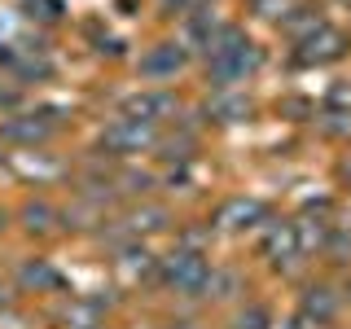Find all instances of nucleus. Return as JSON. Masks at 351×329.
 <instances>
[{
    "mask_svg": "<svg viewBox=\"0 0 351 329\" xmlns=\"http://www.w3.org/2000/svg\"><path fill=\"white\" fill-rule=\"evenodd\" d=\"M149 136H154V132L141 123V119H123V123H114V127L106 132V141L114 149H123V145H132V149H136V145H149Z\"/></svg>",
    "mask_w": 351,
    "mask_h": 329,
    "instance_id": "1",
    "label": "nucleus"
},
{
    "mask_svg": "<svg viewBox=\"0 0 351 329\" xmlns=\"http://www.w3.org/2000/svg\"><path fill=\"white\" fill-rule=\"evenodd\" d=\"M0 228H5V215H0Z\"/></svg>",
    "mask_w": 351,
    "mask_h": 329,
    "instance_id": "2",
    "label": "nucleus"
}]
</instances>
